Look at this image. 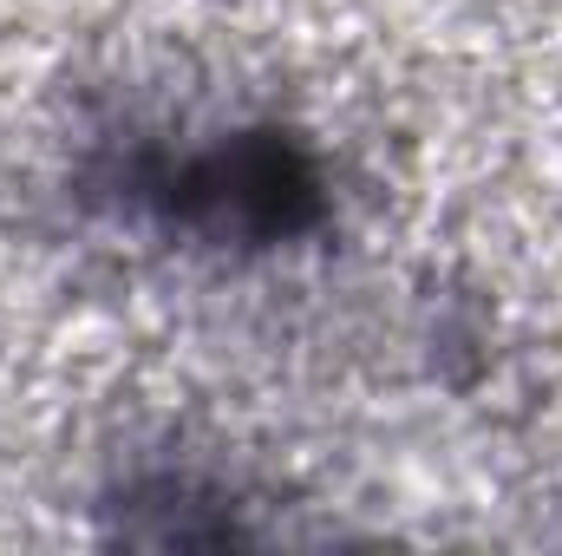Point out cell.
I'll use <instances>...</instances> for the list:
<instances>
[{
    "instance_id": "obj_1",
    "label": "cell",
    "mask_w": 562,
    "mask_h": 556,
    "mask_svg": "<svg viewBox=\"0 0 562 556\" xmlns=\"http://www.w3.org/2000/svg\"><path fill=\"white\" fill-rule=\"evenodd\" d=\"M72 216L144 256L276 269L340 236L347 190L327 138L262 99L132 92L92 105L59 157Z\"/></svg>"
}]
</instances>
